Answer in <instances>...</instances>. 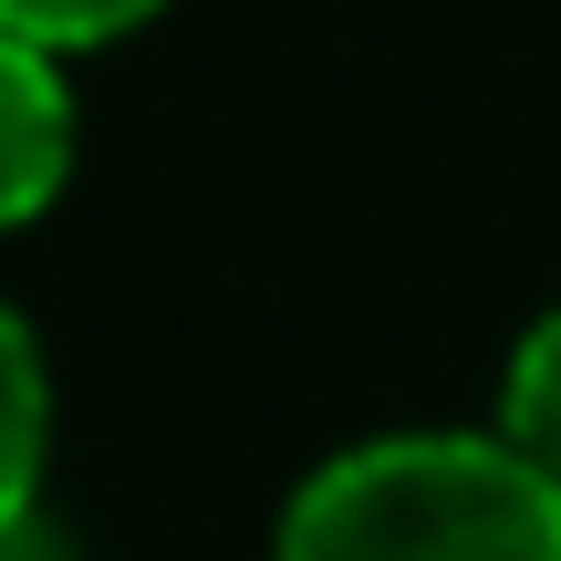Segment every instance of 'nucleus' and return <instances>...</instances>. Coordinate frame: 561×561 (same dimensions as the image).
Instances as JSON below:
<instances>
[{
	"label": "nucleus",
	"instance_id": "3",
	"mask_svg": "<svg viewBox=\"0 0 561 561\" xmlns=\"http://www.w3.org/2000/svg\"><path fill=\"white\" fill-rule=\"evenodd\" d=\"M42 437H53V385H42V343L32 322L0 301V551L21 541L42 489Z\"/></svg>",
	"mask_w": 561,
	"mask_h": 561
},
{
	"label": "nucleus",
	"instance_id": "4",
	"mask_svg": "<svg viewBox=\"0 0 561 561\" xmlns=\"http://www.w3.org/2000/svg\"><path fill=\"white\" fill-rule=\"evenodd\" d=\"M500 437L530 447V458L561 479V312L530 322L520 354H510V385H500Z\"/></svg>",
	"mask_w": 561,
	"mask_h": 561
},
{
	"label": "nucleus",
	"instance_id": "5",
	"mask_svg": "<svg viewBox=\"0 0 561 561\" xmlns=\"http://www.w3.org/2000/svg\"><path fill=\"white\" fill-rule=\"evenodd\" d=\"M136 21H157V0H0V32L53 42V53H94V42H125Z\"/></svg>",
	"mask_w": 561,
	"mask_h": 561
},
{
	"label": "nucleus",
	"instance_id": "2",
	"mask_svg": "<svg viewBox=\"0 0 561 561\" xmlns=\"http://www.w3.org/2000/svg\"><path fill=\"white\" fill-rule=\"evenodd\" d=\"M73 178V94L53 73V42L0 32V229L42 219Z\"/></svg>",
	"mask_w": 561,
	"mask_h": 561
},
{
	"label": "nucleus",
	"instance_id": "1",
	"mask_svg": "<svg viewBox=\"0 0 561 561\" xmlns=\"http://www.w3.org/2000/svg\"><path fill=\"white\" fill-rule=\"evenodd\" d=\"M280 561H561V479L510 437H375L280 510Z\"/></svg>",
	"mask_w": 561,
	"mask_h": 561
}]
</instances>
